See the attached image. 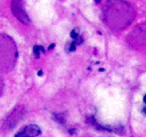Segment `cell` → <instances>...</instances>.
Masks as SVG:
<instances>
[{"mask_svg": "<svg viewBox=\"0 0 146 137\" xmlns=\"http://www.w3.org/2000/svg\"><path fill=\"white\" fill-rule=\"evenodd\" d=\"M103 13L106 25L114 31L125 29L135 18L133 8L123 0H107Z\"/></svg>", "mask_w": 146, "mask_h": 137, "instance_id": "1", "label": "cell"}, {"mask_svg": "<svg viewBox=\"0 0 146 137\" xmlns=\"http://www.w3.org/2000/svg\"><path fill=\"white\" fill-rule=\"evenodd\" d=\"M16 57L17 51L14 41L9 37L0 33V70H10L15 65Z\"/></svg>", "mask_w": 146, "mask_h": 137, "instance_id": "2", "label": "cell"}, {"mask_svg": "<svg viewBox=\"0 0 146 137\" xmlns=\"http://www.w3.org/2000/svg\"><path fill=\"white\" fill-rule=\"evenodd\" d=\"M11 11L13 15L22 23L24 24H29L30 23V18L24 9L23 6V0H13L11 1Z\"/></svg>", "mask_w": 146, "mask_h": 137, "instance_id": "3", "label": "cell"}, {"mask_svg": "<svg viewBox=\"0 0 146 137\" xmlns=\"http://www.w3.org/2000/svg\"><path fill=\"white\" fill-rule=\"evenodd\" d=\"M41 134V129L36 124H27L24 128H22L15 137H36Z\"/></svg>", "mask_w": 146, "mask_h": 137, "instance_id": "4", "label": "cell"}, {"mask_svg": "<svg viewBox=\"0 0 146 137\" xmlns=\"http://www.w3.org/2000/svg\"><path fill=\"white\" fill-rule=\"evenodd\" d=\"M41 51H44V50H43V47H41V46H34V47H33V54H34V56H35L36 58H39Z\"/></svg>", "mask_w": 146, "mask_h": 137, "instance_id": "5", "label": "cell"}, {"mask_svg": "<svg viewBox=\"0 0 146 137\" xmlns=\"http://www.w3.org/2000/svg\"><path fill=\"white\" fill-rule=\"evenodd\" d=\"M75 48H76V45L74 43V41H70L66 45V51H74Z\"/></svg>", "mask_w": 146, "mask_h": 137, "instance_id": "6", "label": "cell"}, {"mask_svg": "<svg viewBox=\"0 0 146 137\" xmlns=\"http://www.w3.org/2000/svg\"><path fill=\"white\" fill-rule=\"evenodd\" d=\"M54 118H55L59 123H62V124L65 122V120H64V118H63V114H57V113H55V114H54Z\"/></svg>", "mask_w": 146, "mask_h": 137, "instance_id": "7", "label": "cell"}, {"mask_svg": "<svg viewBox=\"0 0 146 137\" xmlns=\"http://www.w3.org/2000/svg\"><path fill=\"white\" fill-rule=\"evenodd\" d=\"M80 35H79V30L78 29H74V30H72V32H71V38L74 40V39H76V38H79Z\"/></svg>", "mask_w": 146, "mask_h": 137, "instance_id": "8", "label": "cell"}, {"mask_svg": "<svg viewBox=\"0 0 146 137\" xmlns=\"http://www.w3.org/2000/svg\"><path fill=\"white\" fill-rule=\"evenodd\" d=\"M1 92H2V81L0 79V95H1Z\"/></svg>", "mask_w": 146, "mask_h": 137, "instance_id": "9", "label": "cell"}, {"mask_svg": "<svg viewBox=\"0 0 146 137\" xmlns=\"http://www.w3.org/2000/svg\"><path fill=\"white\" fill-rule=\"evenodd\" d=\"M143 100H144V103H145V104H146V94H145V95H144V98H143Z\"/></svg>", "mask_w": 146, "mask_h": 137, "instance_id": "10", "label": "cell"}, {"mask_svg": "<svg viewBox=\"0 0 146 137\" xmlns=\"http://www.w3.org/2000/svg\"><path fill=\"white\" fill-rule=\"evenodd\" d=\"M143 113L146 115V107H144V108H143Z\"/></svg>", "mask_w": 146, "mask_h": 137, "instance_id": "11", "label": "cell"}, {"mask_svg": "<svg viewBox=\"0 0 146 137\" xmlns=\"http://www.w3.org/2000/svg\"><path fill=\"white\" fill-rule=\"evenodd\" d=\"M38 75H42V71H39L38 72Z\"/></svg>", "mask_w": 146, "mask_h": 137, "instance_id": "12", "label": "cell"}, {"mask_svg": "<svg viewBox=\"0 0 146 137\" xmlns=\"http://www.w3.org/2000/svg\"><path fill=\"white\" fill-rule=\"evenodd\" d=\"M95 2L96 3H100V0H95Z\"/></svg>", "mask_w": 146, "mask_h": 137, "instance_id": "13", "label": "cell"}]
</instances>
